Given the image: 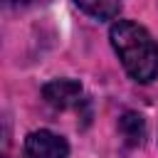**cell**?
I'll use <instances>...</instances> for the list:
<instances>
[{
    "instance_id": "8992f818",
    "label": "cell",
    "mask_w": 158,
    "mask_h": 158,
    "mask_svg": "<svg viewBox=\"0 0 158 158\" xmlns=\"http://www.w3.org/2000/svg\"><path fill=\"white\" fill-rule=\"evenodd\" d=\"M30 2H35V0H7V5H12V7H20V5H30Z\"/></svg>"
},
{
    "instance_id": "5b68a950",
    "label": "cell",
    "mask_w": 158,
    "mask_h": 158,
    "mask_svg": "<svg viewBox=\"0 0 158 158\" xmlns=\"http://www.w3.org/2000/svg\"><path fill=\"white\" fill-rule=\"evenodd\" d=\"M79 10H84L86 15L96 17V20H111L118 15L121 2L118 0H72Z\"/></svg>"
},
{
    "instance_id": "3957f363",
    "label": "cell",
    "mask_w": 158,
    "mask_h": 158,
    "mask_svg": "<svg viewBox=\"0 0 158 158\" xmlns=\"http://www.w3.org/2000/svg\"><path fill=\"white\" fill-rule=\"evenodd\" d=\"M42 96L54 109H74L81 104L84 89L77 79H52L42 86Z\"/></svg>"
},
{
    "instance_id": "277c9868",
    "label": "cell",
    "mask_w": 158,
    "mask_h": 158,
    "mask_svg": "<svg viewBox=\"0 0 158 158\" xmlns=\"http://www.w3.org/2000/svg\"><path fill=\"white\" fill-rule=\"evenodd\" d=\"M118 133H121V138H123V143L128 148H138L143 143V138H146V121H143V116L136 114V111L121 114V118H118Z\"/></svg>"
},
{
    "instance_id": "7a4b0ae2",
    "label": "cell",
    "mask_w": 158,
    "mask_h": 158,
    "mask_svg": "<svg viewBox=\"0 0 158 158\" xmlns=\"http://www.w3.org/2000/svg\"><path fill=\"white\" fill-rule=\"evenodd\" d=\"M25 156L27 158H67L69 146L62 136L52 131H32L25 138Z\"/></svg>"
},
{
    "instance_id": "6da1fadb",
    "label": "cell",
    "mask_w": 158,
    "mask_h": 158,
    "mask_svg": "<svg viewBox=\"0 0 158 158\" xmlns=\"http://www.w3.org/2000/svg\"><path fill=\"white\" fill-rule=\"evenodd\" d=\"M109 37L131 79L148 84L158 77V44L146 27L133 20H116Z\"/></svg>"
}]
</instances>
